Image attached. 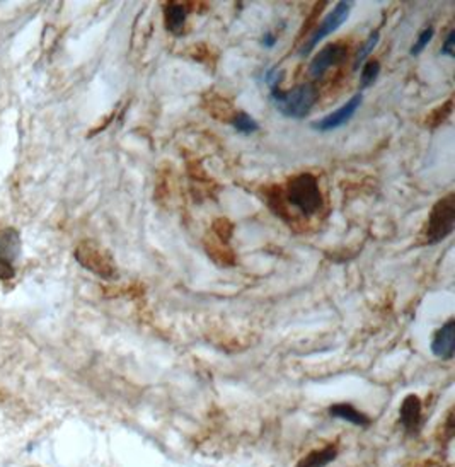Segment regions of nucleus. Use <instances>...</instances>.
<instances>
[{"label": "nucleus", "mask_w": 455, "mask_h": 467, "mask_svg": "<svg viewBox=\"0 0 455 467\" xmlns=\"http://www.w3.org/2000/svg\"><path fill=\"white\" fill-rule=\"evenodd\" d=\"M287 201L295 206L300 214L311 217L323 209V194H321L319 183L312 174H299L287 183L285 188Z\"/></svg>", "instance_id": "obj_2"}, {"label": "nucleus", "mask_w": 455, "mask_h": 467, "mask_svg": "<svg viewBox=\"0 0 455 467\" xmlns=\"http://www.w3.org/2000/svg\"><path fill=\"white\" fill-rule=\"evenodd\" d=\"M277 34H273V33H264V36H263V40H261V45L264 46V48H273L274 46V43H277Z\"/></svg>", "instance_id": "obj_21"}, {"label": "nucleus", "mask_w": 455, "mask_h": 467, "mask_svg": "<svg viewBox=\"0 0 455 467\" xmlns=\"http://www.w3.org/2000/svg\"><path fill=\"white\" fill-rule=\"evenodd\" d=\"M432 38H433V28L430 26V28L423 29V31L419 33L418 41H416L413 45V48H411V55H414L416 57V55L422 53V51L428 46V43L432 41Z\"/></svg>", "instance_id": "obj_17"}, {"label": "nucleus", "mask_w": 455, "mask_h": 467, "mask_svg": "<svg viewBox=\"0 0 455 467\" xmlns=\"http://www.w3.org/2000/svg\"><path fill=\"white\" fill-rule=\"evenodd\" d=\"M21 254V237L16 229H6L0 234V258L14 261Z\"/></svg>", "instance_id": "obj_13"}, {"label": "nucleus", "mask_w": 455, "mask_h": 467, "mask_svg": "<svg viewBox=\"0 0 455 467\" xmlns=\"http://www.w3.org/2000/svg\"><path fill=\"white\" fill-rule=\"evenodd\" d=\"M351 6H353L351 2H338L336 7H334L333 11L321 21V24L317 26L314 31L311 33V38H309V40L304 43L302 48H300V55L306 57V55L311 53V51L319 45V41H323L324 38H328L331 33L338 31V29L346 23L348 17H350Z\"/></svg>", "instance_id": "obj_5"}, {"label": "nucleus", "mask_w": 455, "mask_h": 467, "mask_svg": "<svg viewBox=\"0 0 455 467\" xmlns=\"http://www.w3.org/2000/svg\"><path fill=\"white\" fill-rule=\"evenodd\" d=\"M75 259L94 275L105 280H111L116 275L114 261L111 259L109 253L94 241L80 242L75 249Z\"/></svg>", "instance_id": "obj_4"}, {"label": "nucleus", "mask_w": 455, "mask_h": 467, "mask_svg": "<svg viewBox=\"0 0 455 467\" xmlns=\"http://www.w3.org/2000/svg\"><path fill=\"white\" fill-rule=\"evenodd\" d=\"M328 413L331 418L343 419V421H348V423H351V425L360 426V428H367L372 425L370 416L365 414L363 411L356 409L355 406L350 403H338V404L329 406Z\"/></svg>", "instance_id": "obj_10"}, {"label": "nucleus", "mask_w": 455, "mask_h": 467, "mask_svg": "<svg viewBox=\"0 0 455 467\" xmlns=\"http://www.w3.org/2000/svg\"><path fill=\"white\" fill-rule=\"evenodd\" d=\"M423 406L422 399L416 394H410L405 397L401 408H399V421L405 426L407 435H416L422 426V414Z\"/></svg>", "instance_id": "obj_9"}, {"label": "nucleus", "mask_w": 455, "mask_h": 467, "mask_svg": "<svg viewBox=\"0 0 455 467\" xmlns=\"http://www.w3.org/2000/svg\"><path fill=\"white\" fill-rule=\"evenodd\" d=\"M454 36H455V31H454V29H452V31L449 33V36H447V40H445L444 46H441V50H440V53L444 55V57H449V58H454V57H455V45H454Z\"/></svg>", "instance_id": "obj_20"}, {"label": "nucleus", "mask_w": 455, "mask_h": 467, "mask_svg": "<svg viewBox=\"0 0 455 467\" xmlns=\"http://www.w3.org/2000/svg\"><path fill=\"white\" fill-rule=\"evenodd\" d=\"M348 48L341 43H333V45L324 46L319 53L316 55L311 65H309V73L312 77H321L328 68L334 67V65H340L343 60L346 58Z\"/></svg>", "instance_id": "obj_7"}, {"label": "nucleus", "mask_w": 455, "mask_h": 467, "mask_svg": "<svg viewBox=\"0 0 455 467\" xmlns=\"http://www.w3.org/2000/svg\"><path fill=\"white\" fill-rule=\"evenodd\" d=\"M379 40H380V34L377 33V31H373L370 34V36H368L367 40L363 41V45L360 46L358 53H356V57H355V65H353L355 70H358V67L365 62V58H367L368 55L372 53L373 48H375V46H377V43H379Z\"/></svg>", "instance_id": "obj_15"}, {"label": "nucleus", "mask_w": 455, "mask_h": 467, "mask_svg": "<svg viewBox=\"0 0 455 467\" xmlns=\"http://www.w3.org/2000/svg\"><path fill=\"white\" fill-rule=\"evenodd\" d=\"M269 99H272V105L277 107L278 113H282L285 118L302 120L314 107L317 90L311 84L297 85L290 90H282L278 88L269 93Z\"/></svg>", "instance_id": "obj_1"}, {"label": "nucleus", "mask_w": 455, "mask_h": 467, "mask_svg": "<svg viewBox=\"0 0 455 467\" xmlns=\"http://www.w3.org/2000/svg\"><path fill=\"white\" fill-rule=\"evenodd\" d=\"M232 127L235 128V132L239 133H244V135H251V133H255L259 130V125H257V121L252 118V116H249L247 113H244V111H240V113H235L234 118L230 120Z\"/></svg>", "instance_id": "obj_14"}, {"label": "nucleus", "mask_w": 455, "mask_h": 467, "mask_svg": "<svg viewBox=\"0 0 455 467\" xmlns=\"http://www.w3.org/2000/svg\"><path fill=\"white\" fill-rule=\"evenodd\" d=\"M362 99H363L362 93L355 94V96L351 98L350 101H346L345 105H343L341 107H338L336 111L326 115L324 118L312 121L311 127L314 130H317V132H331V130H336V128L343 127V125H346L348 121L353 118L356 111H358L360 105H362Z\"/></svg>", "instance_id": "obj_6"}, {"label": "nucleus", "mask_w": 455, "mask_h": 467, "mask_svg": "<svg viewBox=\"0 0 455 467\" xmlns=\"http://www.w3.org/2000/svg\"><path fill=\"white\" fill-rule=\"evenodd\" d=\"M379 73H380V63L373 58L368 60V62L365 63L362 75H360V85H362V89L370 88L373 82L377 80Z\"/></svg>", "instance_id": "obj_16"}, {"label": "nucleus", "mask_w": 455, "mask_h": 467, "mask_svg": "<svg viewBox=\"0 0 455 467\" xmlns=\"http://www.w3.org/2000/svg\"><path fill=\"white\" fill-rule=\"evenodd\" d=\"M188 9L183 4L171 2L164 7V19H166V29L169 33H173L174 36L183 34L184 23H186Z\"/></svg>", "instance_id": "obj_11"}, {"label": "nucleus", "mask_w": 455, "mask_h": 467, "mask_svg": "<svg viewBox=\"0 0 455 467\" xmlns=\"http://www.w3.org/2000/svg\"><path fill=\"white\" fill-rule=\"evenodd\" d=\"M455 226V198L454 193L447 194L445 198L433 206L430 219H428L424 237L427 242L435 244V242L444 241L454 232Z\"/></svg>", "instance_id": "obj_3"}, {"label": "nucleus", "mask_w": 455, "mask_h": 467, "mask_svg": "<svg viewBox=\"0 0 455 467\" xmlns=\"http://www.w3.org/2000/svg\"><path fill=\"white\" fill-rule=\"evenodd\" d=\"M283 77H285V73H283V70H278L277 67L269 68V70L264 72V82L272 88V90L278 89V85L282 84Z\"/></svg>", "instance_id": "obj_18"}, {"label": "nucleus", "mask_w": 455, "mask_h": 467, "mask_svg": "<svg viewBox=\"0 0 455 467\" xmlns=\"http://www.w3.org/2000/svg\"><path fill=\"white\" fill-rule=\"evenodd\" d=\"M14 275H16V270L14 266H12V263L7 261V259L0 258V280H11L14 278Z\"/></svg>", "instance_id": "obj_19"}, {"label": "nucleus", "mask_w": 455, "mask_h": 467, "mask_svg": "<svg viewBox=\"0 0 455 467\" xmlns=\"http://www.w3.org/2000/svg\"><path fill=\"white\" fill-rule=\"evenodd\" d=\"M336 457L338 448L334 445H326L323 448H316V451L304 456L295 467H326L336 461Z\"/></svg>", "instance_id": "obj_12"}, {"label": "nucleus", "mask_w": 455, "mask_h": 467, "mask_svg": "<svg viewBox=\"0 0 455 467\" xmlns=\"http://www.w3.org/2000/svg\"><path fill=\"white\" fill-rule=\"evenodd\" d=\"M432 353L441 360H452L455 353V319H449L432 340Z\"/></svg>", "instance_id": "obj_8"}]
</instances>
